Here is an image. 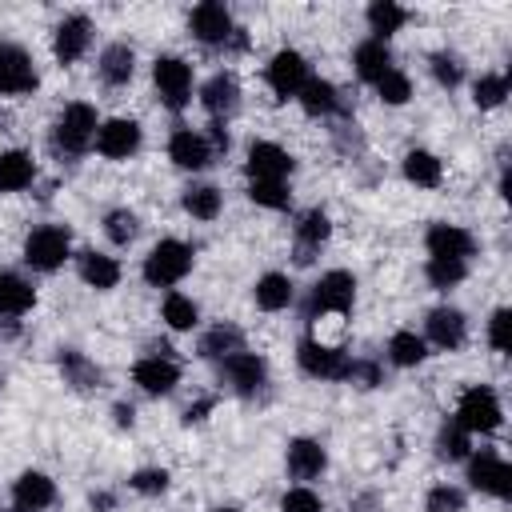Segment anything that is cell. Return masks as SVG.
Wrapping results in <instances>:
<instances>
[{"label": "cell", "mask_w": 512, "mask_h": 512, "mask_svg": "<svg viewBox=\"0 0 512 512\" xmlns=\"http://www.w3.org/2000/svg\"><path fill=\"white\" fill-rule=\"evenodd\" d=\"M56 500V484L44 476V472H24L16 484H12V504L16 512H40Z\"/></svg>", "instance_id": "obj_15"}, {"label": "cell", "mask_w": 512, "mask_h": 512, "mask_svg": "<svg viewBox=\"0 0 512 512\" xmlns=\"http://www.w3.org/2000/svg\"><path fill=\"white\" fill-rule=\"evenodd\" d=\"M388 356H392V364H400V368H416L428 352H424V340H420L416 332H396V336L388 340Z\"/></svg>", "instance_id": "obj_35"}, {"label": "cell", "mask_w": 512, "mask_h": 512, "mask_svg": "<svg viewBox=\"0 0 512 512\" xmlns=\"http://www.w3.org/2000/svg\"><path fill=\"white\" fill-rule=\"evenodd\" d=\"M376 88H380V100H384V104H404V100L412 96L408 76H404V72H396V68H392V72H384V76L376 80Z\"/></svg>", "instance_id": "obj_41"}, {"label": "cell", "mask_w": 512, "mask_h": 512, "mask_svg": "<svg viewBox=\"0 0 512 512\" xmlns=\"http://www.w3.org/2000/svg\"><path fill=\"white\" fill-rule=\"evenodd\" d=\"M248 196H252L256 204H264V208H288V188L276 184V180H252Z\"/></svg>", "instance_id": "obj_44"}, {"label": "cell", "mask_w": 512, "mask_h": 512, "mask_svg": "<svg viewBox=\"0 0 512 512\" xmlns=\"http://www.w3.org/2000/svg\"><path fill=\"white\" fill-rule=\"evenodd\" d=\"M136 144H140V124H136V120L116 116V120H108V124L96 128V148H100L104 156H112V160L132 156Z\"/></svg>", "instance_id": "obj_13"}, {"label": "cell", "mask_w": 512, "mask_h": 512, "mask_svg": "<svg viewBox=\"0 0 512 512\" xmlns=\"http://www.w3.org/2000/svg\"><path fill=\"white\" fill-rule=\"evenodd\" d=\"M500 420H504V412H500V400H496L492 388L480 384V388H468V392L460 396L456 424H460L464 432H496Z\"/></svg>", "instance_id": "obj_3"}, {"label": "cell", "mask_w": 512, "mask_h": 512, "mask_svg": "<svg viewBox=\"0 0 512 512\" xmlns=\"http://www.w3.org/2000/svg\"><path fill=\"white\" fill-rule=\"evenodd\" d=\"M224 376L232 380L236 392L252 396V392L264 384V360H260L256 352H236V356L224 360Z\"/></svg>", "instance_id": "obj_20"}, {"label": "cell", "mask_w": 512, "mask_h": 512, "mask_svg": "<svg viewBox=\"0 0 512 512\" xmlns=\"http://www.w3.org/2000/svg\"><path fill=\"white\" fill-rule=\"evenodd\" d=\"M348 380H360L364 388H372V384H380V372H376V364H368V360H352Z\"/></svg>", "instance_id": "obj_49"}, {"label": "cell", "mask_w": 512, "mask_h": 512, "mask_svg": "<svg viewBox=\"0 0 512 512\" xmlns=\"http://www.w3.org/2000/svg\"><path fill=\"white\" fill-rule=\"evenodd\" d=\"M56 148H64L68 156H80L92 140H96V108L92 104H68L56 120V132H52Z\"/></svg>", "instance_id": "obj_2"}, {"label": "cell", "mask_w": 512, "mask_h": 512, "mask_svg": "<svg viewBox=\"0 0 512 512\" xmlns=\"http://www.w3.org/2000/svg\"><path fill=\"white\" fill-rule=\"evenodd\" d=\"M36 84H40V76H36L28 52L16 44H0V92L20 96V92H32Z\"/></svg>", "instance_id": "obj_7"}, {"label": "cell", "mask_w": 512, "mask_h": 512, "mask_svg": "<svg viewBox=\"0 0 512 512\" xmlns=\"http://www.w3.org/2000/svg\"><path fill=\"white\" fill-rule=\"evenodd\" d=\"M404 176H408L412 184H420V188H436L440 176H444V168H440V160H436L432 152L412 148V152L404 156Z\"/></svg>", "instance_id": "obj_30"}, {"label": "cell", "mask_w": 512, "mask_h": 512, "mask_svg": "<svg viewBox=\"0 0 512 512\" xmlns=\"http://www.w3.org/2000/svg\"><path fill=\"white\" fill-rule=\"evenodd\" d=\"M424 512H464V492L452 488V484H440V488L428 492Z\"/></svg>", "instance_id": "obj_43"}, {"label": "cell", "mask_w": 512, "mask_h": 512, "mask_svg": "<svg viewBox=\"0 0 512 512\" xmlns=\"http://www.w3.org/2000/svg\"><path fill=\"white\" fill-rule=\"evenodd\" d=\"M60 372H64V384H72L76 392L100 388V368H96L84 352H76V348H64V352H60Z\"/></svg>", "instance_id": "obj_23"}, {"label": "cell", "mask_w": 512, "mask_h": 512, "mask_svg": "<svg viewBox=\"0 0 512 512\" xmlns=\"http://www.w3.org/2000/svg\"><path fill=\"white\" fill-rule=\"evenodd\" d=\"M304 80H308L304 56L292 52V48H280V52L272 56V64H268V84H272V92H276V96H296V92L304 88Z\"/></svg>", "instance_id": "obj_10"}, {"label": "cell", "mask_w": 512, "mask_h": 512, "mask_svg": "<svg viewBox=\"0 0 512 512\" xmlns=\"http://www.w3.org/2000/svg\"><path fill=\"white\" fill-rule=\"evenodd\" d=\"M216 512H236V508H216Z\"/></svg>", "instance_id": "obj_53"}, {"label": "cell", "mask_w": 512, "mask_h": 512, "mask_svg": "<svg viewBox=\"0 0 512 512\" xmlns=\"http://www.w3.org/2000/svg\"><path fill=\"white\" fill-rule=\"evenodd\" d=\"M192 32H196L200 44H228V36H232V16H228V8L216 4V0L196 4V8H192Z\"/></svg>", "instance_id": "obj_12"}, {"label": "cell", "mask_w": 512, "mask_h": 512, "mask_svg": "<svg viewBox=\"0 0 512 512\" xmlns=\"http://www.w3.org/2000/svg\"><path fill=\"white\" fill-rule=\"evenodd\" d=\"M404 20H408V12L400 8V4H392V0H376V4H368V24H372V40H388L396 28H404Z\"/></svg>", "instance_id": "obj_33"}, {"label": "cell", "mask_w": 512, "mask_h": 512, "mask_svg": "<svg viewBox=\"0 0 512 512\" xmlns=\"http://www.w3.org/2000/svg\"><path fill=\"white\" fill-rule=\"evenodd\" d=\"M328 232H332L328 216H324L320 208H312V212H304V220L296 224V244H304V248H320V244L328 240Z\"/></svg>", "instance_id": "obj_36"}, {"label": "cell", "mask_w": 512, "mask_h": 512, "mask_svg": "<svg viewBox=\"0 0 512 512\" xmlns=\"http://www.w3.org/2000/svg\"><path fill=\"white\" fill-rule=\"evenodd\" d=\"M472 248H476V240L464 228H456V224H432L428 228V252L432 256L464 260V256H472Z\"/></svg>", "instance_id": "obj_17"}, {"label": "cell", "mask_w": 512, "mask_h": 512, "mask_svg": "<svg viewBox=\"0 0 512 512\" xmlns=\"http://www.w3.org/2000/svg\"><path fill=\"white\" fill-rule=\"evenodd\" d=\"M104 232H108L112 244H128V240L136 236V216H132L128 208H116V212L104 216Z\"/></svg>", "instance_id": "obj_42"}, {"label": "cell", "mask_w": 512, "mask_h": 512, "mask_svg": "<svg viewBox=\"0 0 512 512\" xmlns=\"http://www.w3.org/2000/svg\"><path fill=\"white\" fill-rule=\"evenodd\" d=\"M508 332H512V312L508 308H496L492 312V324H488V340H492L496 352H508L512 348V336Z\"/></svg>", "instance_id": "obj_46"}, {"label": "cell", "mask_w": 512, "mask_h": 512, "mask_svg": "<svg viewBox=\"0 0 512 512\" xmlns=\"http://www.w3.org/2000/svg\"><path fill=\"white\" fill-rule=\"evenodd\" d=\"M132 488L144 492V496H160V492L168 488V472H164V468H140V472L132 476Z\"/></svg>", "instance_id": "obj_47"}, {"label": "cell", "mask_w": 512, "mask_h": 512, "mask_svg": "<svg viewBox=\"0 0 512 512\" xmlns=\"http://www.w3.org/2000/svg\"><path fill=\"white\" fill-rule=\"evenodd\" d=\"M132 72H136V56H132V48L128 44H108L104 52H100V80L104 84H128L132 80Z\"/></svg>", "instance_id": "obj_26"}, {"label": "cell", "mask_w": 512, "mask_h": 512, "mask_svg": "<svg viewBox=\"0 0 512 512\" xmlns=\"http://www.w3.org/2000/svg\"><path fill=\"white\" fill-rule=\"evenodd\" d=\"M184 212L196 216V220H212V216L220 212V188H212V184H192V188L184 192Z\"/></svg>", "instance_id": "obj_34"}, {"label": "cell", "mask_w": 512, "mask_h": 512, "mask_svg": "<svg viewBox=\"0 0 512 512\" xmlns=\"http://www.w3.org/2000/svg\"><path fill=\"white\" fill-rule=\"evenodd\" d=\"M164 320H168L176 332H184V328L196 324V304H192L188 296H180V292H168V296H164Z\"/></svg>", "instance_id": "obj_38"}, {"label": "cell", "mask_w": 512, "mask_h": 512, "mask_svg": "<svg viewBox=\"0 0 512 512\" xmlns=\"http://www.w3.org/2000/svg\"><path fill=\"white\" fill-rule=\"evenodd\" d=\"M288 172H292V156H288L280 144L256 140V144L248 148V176H252V180H276V184H284Z\"/></svg>", "instance_id": "obj_11"}, {"label": "cell", "mask_w": 512, "mask_h": 512, "mask_svg": "<svg viewBox=\"0 0 512 512\" xmlns=\"http://www.w3.org/2000/svg\"><path fill=\"white\" fill-rule=\"evenodd\" d=\"M468 480H472V488H480V492H488V496H500V500L512 496V468H508L496 452H480V456H472V464H468Z\"/></svg>", "instance_id": "obj_8"}, {"label": "cell", "mask_w": 512, "mask_h": 512, "mask_svg": "<svg viewBox=\"0 0 512 512\" xmlns=\"http://www.w3.org/2000/svg\"><path fill=\"white\" fill-rule=\"evenodd\" d=\"M152 80H156V92L168 108H184L188 104V92H192V68L180 60V56H160L152 64Z\"/></svg>", "instance_id": "obj_5"}, {"label": "cell", "mask_w": 512, "mask_h": 512, "mask_svg": "<svg viewBox=\"0 0 512 512\" xmlns=\"http://www.w3.org/2000/svg\"><path fill=\"white\" fill-rule=\"evenodd\" d=\"M296 360L308 376H320V380H348V368H352V360L340 348H328V344H316V340H300Z\"/></svg>", "instance_id": "obj_6"}, {"label": "cell", "mask_w": 512, "mask_h": 512, "mask_svg": "<svg viewBox=\"0 0 512 512\" xmlns=\"http://www.w3.org/2000/svg\"><path fill=\"white\" fill-rule=\"evenodd\" d=\"M188 268H192V248L180 240H160L144 260V280L156 288H168V284L184 280Z\"/></svg>", "instance_id": "obj_1"}, {"label": "cell", "mask_w": 512, "mask_h": 512, "mask_svg": "<svg viewBox=\"0 0 512 512\" xmlns=\"http://www.w3.org/2000/svg\"><path fill=\"white\" fill-rule=\"evenodd\" d=\"M208 152H228V132H224V124H208Z\"/></svg>", "instance_id": "obj_50"}, {"label": "cell", "mask_w": 512, "mask_h": 512, "mask_svg": "<svg viewBox=\"0 0 512 512\" xmlns=\"http://www.w3.org/2000/svg\"><path fill=\"white\" fill-rule=\"evenodd\" d=\"M208 408H212V396H204V400L188 404V412H184V424H200V420L208 416Z\"/></svg>", "instance_id": "obj_51"}, {"label": "cell", "mask_w": 512, "mask_h": 512, "mask_svg": "<svg viewBox=\"0 0 512 512\" xmlns=\"http://www.w3.org/2000/svg\"><path fill=\"white\" fill-rule=\"evenodd\" d=\"M436 452H440L444 460H460V456H468V432H464L456 420L444 424L440 436H436Z\"/></svg>", "instance_id": "obj_39"}, {"label": "cell", "mask_w": 512, "mask_h": 512, "mask_svg": "<svg viewBox=\"0 0 512 512\" xmlns=\"http://www.w3.org/2000/svg\"><path fill=\"white\" fill-rule=\"evenodd\" d=\"M200 100H204V108H208L212 116H228V112L240 104V84H236V76H232V72H216V76L200 88Z\"/></svg>", "instance_id": "obj_21"}, {"label": "cell", "mask_w": 512, "mask_h": 512, "mask_svg": "<svg viewBox=\"0 0 512 512\" xmlns=\"http://www.w3.org/2000/svg\"><path fill=\"white\" fill-rule=\"evenodd\" d=\"M112 416H116V424L124 428V424H132V404H116L112 408Z\"/></svg>", "instance_id": "obj_52"}, {"label": "cell", "mask_w": 512, "mask_h": 512, "mask_svg": "<svg viewBox=\"0 0 512 512\" xmlns=\"http://www.w3.org/2000/svg\"><path fill=\"white\" fill-rule=\"evenodd\" d=\"M24 260L36 268V272H52L68 260V228L60 224H44L36 228L28 240H24Z\"/></svg>", "instance_id": "obj_4"}, {"label": "cell", "mask_w": 512, "mask_h": 512, "mask_svg": "<svg viewBox=\"0 0 512 512\" xmlns=\"http://www.w3.org/2000/svg\"><path fill=\"white\" fill-rule=\"evenodd\" d=\"M132 380H136L144 392H152V396H164V392H172V388H176V380H180V368H176L168 356H144V360H136V368H132Z\"/></svg>", "instance_id": "obj_14"}, {"label": "cell", "mask_w": 512, "mask_h": 512, "mask_svg": "<svg viewBox=\"0 0 512 512\" xmlns=\"http://www.w3.org/2000/svg\"><path fill=\"white\" fill-rule=\"evenodd\" d=\"M464 272H468L464 260H444V256H432L428 260V284L432 288H452V284L464 280Z\"/></svg>", "instance_id": "obj_37"}, {"label": "cell", "mask_w": 512, "mask_h": 512, "mask_svg": "<svg viewBox=\"0 0 512 512\" xmlns=\"http://www.w3.org/2000/svg\"><path fill=\"white\" fill-rule=\"evenodd\" d=\"M280 512H320V496L312 488H292V492H284Z\"/></svg>", "instance_id": "obj_48"}, {"label": "cell", "mask_w": 512, "mask_h": 512, "mask_svg": "<svg viewBox=\"0 0 512 512\" xmlns=\"http://www.w3.org/2000/svg\"><path fill=\"white\" fill-rule=\"evenodd\" d=\"M256 304H260L264 312L288 308V304H292V284H288V276H280V272L260 276V280H256Z\"/></svg>", "instance_id": "obj_31"}, {"label": "cell", "mask_w": 512, "mask_h": 512, "mask_svg": "<svg viewBox=\"0 0 512 512\" xmlns=\"http://www.w3.org/2000/svg\"><path fill=\"white\" fill-rule=\"evenodd\" d=\"M296 96H300V104H304V112H308V116H328V112H336V108H340L336 88H332L328 80H320V76H308V80H304V88H300Z\"/></svg>", "instance_id": "obj_29"}, {"label": "cell", "mask_w": 512, "mask_h": 512, "mask_svg": "<svg viewBox=\"0 0 512 512\" xmlns=\"http://www.w3.org/2000/svg\"><path fill=\"white\" fill-rule=\"evenodd\" d=\"M384 72H392V52H388V44H384V40H364V44L356 48V76L368 80V84H376Z\"/></svg>", "instance_id": "obj_25"}, {"label": "cell", "mask_w": 512, "mask_h": 512, "mask_svg": "<svg viewBox=\"0 0 512 512\" xmlns=\"http://www.w3.org/2000/svg\"><path fill=\"white\" fill-rule=\"evenodd\" d=\"M236 352H244V332L232 328V324H216V328L204 332V340H200V356H208V360H228V356H236Z\"/></svg>", "instance_id": "obj_28"}, {"label": "cell", "mask_w": 512, "mask_h": 512, "mask_svg": "<svg viewBox=\"0 0 512 512\" xmlns=\"http://www.w3.org/2000/svg\"><path fill=\"white\" fill-rule=\"evenodd\" d=\"M0 384H4V376H0Z\"/></svg>", "instance_id": "obj_54"}, {"label": "cell", "mask_w": 512, "mask_h": 512, "mask_svg": "<svg viewBox=\"0 0 512 512\" xmlns=\"http://www.w3.org/2000/svg\"><path fill=\"white\" fill-rule=\"evenodd\" d=\"M32 176H36V164L28 152H20V148L0 152V192H20L32 184Z\"/></svg>", "instance_id": "obj_24"}, {"label": "cell", "mask_w": 512, "mask_h": 512, "mask_svg": "<svg viewBox=\"0 0 512 512\" xmlns=\"http://www.w3.org/2000/svg\"><path fill=\"white\" fill-rule=\"evenodd\" d=\"M432 76H436L444 88H456L460 76H464V68H460V60H456L452 52H436V56H432Z\"/></svg>", "instance_id": "obj_45"}, {"label": "cell", "mask_w": 512, "mask_h": 512, "mask_svg": "<svg viewBox=\"0 0 512 512\" xmlns=\"http://www.w3.org/2000/svg\"><path fill=\"white\" fill-rule=\"evenodd\" d=\"M80 276H84L92 288H116V280H120V264H116L112 256L84 252V256H80Z\"/></svg>", "instance_id": "obj_32"}, {"label": "cell", "mask_w": 512, "mask_h": 512, "mask_svg": "<svg viewBox=\"0 0 512 512\" xmlns=\"http://www.w3.org/2000/svg\"><path fill=\"white\" fill-rule=\"evenodd\" d=\"M352 296H356V280L348 272H324L320 284L312 288V308L308 312H352Z\"/></svg>", "instance_id": "obj_9"}, {"label": "cell", "mask_w": 512, "mask_h": 512, "mask_svg": "<svg viewBox=\"0 0 512 512\" xmlns=\"http://www.w3.org/2000/svg\"><path fill=\"white\" fill-rule=\"evenodd\" d=\"M464 332H468L464 312H456V308H432V312H428V340H432V344L456 352V348L464 344Z\"/></svg>", "instance_id": "obj_18"}, {"label": "cell", "mask_w": 512, "mask_h": 512, "mask_svg": "<svg viewBox=\"0 0 512 512\" xmlns=\"http://www.w3.org/2000/svg\"><path fill=\"white\" fill-rule=\"evenodd\" d=\"M88 40H92V24H88V16H68V20H60L56 40H52L56 60H60V64L80 60V56H84V48H88Z\"/></svg>", "instance_id": "obj_16"}, {"label": "cell", "mask_w": 512, "mask_h": 512, "mask_svg": "<svg viewBox=\"0 0 512 512\" xmlns=\"http://www.w3.org/2000/svg\"><path fill=\"white\" fill-rule=\"evenodd\" d=\"M504 96H508V76L504 72H492V76L476 80V104L480 108H496Z\"/></svg>", "instance_id": "obj_40"}, {"label": "cell", "mask_w": 512, "mask_h": 512, "mask_svg": "<svg viewBox=\"0 0 512 512\" xmlns=\"http://www.w3.org/2000/svg\"><path fill=\"white\" fill-rule=\"evenodd\" d=\"M168 156L180 164V168H204L208 160H212V152H208V140L200 136V132H192V128H180V132H172V140H168Z\"/></svg>", "instance_id": "obj_19"}, {"label": "cell", "mask_w": 512, "mask_h": 512, "mask_svg": "<svg viewBox=\"0 0 512 512\" xmlns=\"http://www.w3.org/2000/svg\"><path fill=\"white\" fill-rule=\"evenodd\" d=\"M36 304V292L16 272H0V316H20Z\"/></svg>", "instance_id": "obj_27"}, {"label": "cell", "mask_w": 512, "mask_h": 512, "mask_svg": "<svg viewBox=\"0 0 512 512\" xmlns=\"http://www.w3.org/2000/svg\"><path fill=\"white\" fill-rule=\"evenodd\" d=\"M324 464H328V456H324V448L316 444V440H292L288 444V472L296 476V480H312V476H320L324 472Z\"/></svg>", "instance_id": "obj_22"}]
</instances>
